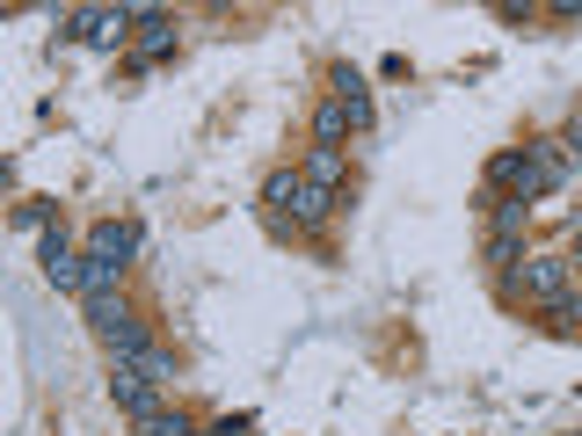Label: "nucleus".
<instances>
[{
  "instance_id": "10",
  "label": "nucleus",
  "mask_w": 582,
  "mask_h": 436,
  "mask_svg": "<svg viewBox=\"0 0 582 436\" xmlns=\"http://www.w3.org/2000/svg\"><path fill=\"white\" fill-rule=\"evenodd\" d=\"M342 174H350V153H342V146H314V153H306V182H320L328 196L342 190Z\"/></svg>"
},
{
  "instance_id": "6",
  "label": "nucleus",
  "mask_w": 582,
  "mask_h": 436,
  "mask_svg": "<svg viewBox=\"0 0 582 436\" xmlns=\"http://www.w3.org/2000/svg\"><path fill=\"white\" fill-rule=\"evenodd\" d=\"M109 401H117L131 422H146V415H160V407H168V401H160V385L146 379L139 364H109Z\"/></svg>"
},
{
  "instance_id": "1",
  "label": "nucleus",
  "mask_w": 582,
  "mask_h": 436,
  "mask_svg": "<svg viewBox=\"0 0 582 436\" xmlns=\"http://www.w3.org/2000/svg\"><path fill=\"white\" fill-rule=\"evenodd\" d=\"M263 204H269V219H292L299 233H320L328 219H336V196L320 190V182H306V168H269L263 174Z\"/></svg>"
},
{
  "instance_id": "16",
  "label": "nucleus",
  "mask_w": 582,
  "mask_h": 436,
  "mask_svg": "<svg viewBox=\"0 0 582 436\" xmlns=\"http://www.w3.org/2000/svg\"><path fill=\"white\" fill-rule=\"evenodd\" d=\"M561 146H568V168H582V117H575V124L561 131Z\"/></svg>"
},
{
  "instance_id": "7",
  "label": "nucleus",
  "mask_w": 582,
  "mask_h": 436,
  "mask_svg": "<svg viewBox=\"0 0 582 436\" xmlns=\"http://www.w3.org/2000/svg\"><path fill=\"white\" fill-rule=\"evenodd\" d=\"M168 52H176V15H168V8H139V52H131V73L160 66Z\"/></svg>"
},
{
  "instance_id": "4",
  "label": "nucleus",
  "mask_w": 582,
  "mask_h": 436,
  "mask_svg": "<svg viewBox=\"0 0 582 436\" xmlns=\"http://www.w3.org/2000/svg\"><path fill=\"white\" fill-rule=\"evenodd\" d=\"M36 269H44L52 291H73V298H81V284H88V255H73V233L66 226H52L44 241H36Z\"/></svg>"
},
{
  "instance_id": "17",
  "label": "nucleus",
  "mask_w": 582,
  "mask_h": 436,
  "mask_svg": "<svg viewBox=\"0 0 582 436\" xmlns=\"http://www.w3.org/2000/svg\"><path fill=\"white\" fill-rule=\"evenodd\" d=\"M568 262H582V219L568 226Z\"/></svg>"
},
{
  "instance_id": "5",
  "label": "nucleus",
  "mask_w": 582,
  "mask_h": 436,
  "mask_svg": "<svg viewBox=\"0 0 582 436\" xmlns=\"http://www.w3.org/2000/svg\"><path fill=\"white\" fill-rule=\"evenodd\" d=\"M139 30V8H81V44L88 52H124Z\"/></svg>"
},
{
  "instance_id": "13",
  "label": "nucleus",
  "mask_w": 582,
  "mask_h": 436,
  "mask_svg": "<svg viewBox=\"0 0 582 436\" xmlns=\"http://www.w3.org/2000/svg\"><path fill=\"white\" fill-rule=\"evenodd\" d=\"M15 226L22 233H52L59 226V204H44V196H36V204H15Z\"/></svg>"
},
{
  "instance_id": "12",
  "label": "nucleus",
  "mask_w": 582,
  "mask_h": 436,
  "mask_svg": "<svg viewBox=\"0 0 582 436\" xmlns=\"http://www.w3.org/2000/svg\"><path fill=\"white\" fill-rule=\"evenodd\" d=\"M350 139V117H342V103H320V117H314V146H342Z\"/></svg>"
},
{
  "instance_id": "11",
  "label": "nucleus",
  "mask_w": 582,
  "mask_h": 436,
  "mask_svg": "<svg viewBox=\"0 0 582 436\" xmlns=\"http://www.w3.org/2000/svg\"><path fill=\"white\" fill-rule=\"evenodd\" d=\"M131 429H139V436H204V429H197V422H190V415H182V407H160V415H146V422H131Z\"/></svg>"
},
{
  "instance_id": "8",
  "label": "nucleus",
  "mask_w": 582,
  "mask_h": 436,
  "mask_svg": "<svg viewBox=\"0 0 582 436\" xmlns=\"http://www.w3.org/2000/svg\"><path fill=\"white\" fill-rule=\"evenodd\" d=\"M88 255L131 269V255H139V226H131V219H95V226H88Z\"/></svg>"
},
{
  "instance_id": "2",
  "label": "nucleus",
  "mask_w": 582,
  "mask_h": 436,
  "mask_svg": "<svg viewBox=\"0 0 582 436\" xmlns=\"http://www.w3.org/2000/svg\"><path fill=\"white\" fill-rule=\"evenodd\" d=\"M81 306H88V328H95V342L109 349V364H139L146 349H154V334H146V320L131 313V298H124V291L81 298Z\"/></svg>"
},
{
  "instance_id": "9",
  "label": "nucleus",
  "mask_w": 582,
  "mask_h": 436,
  "mask_svg": "<svg viewBox=\"0 0 582 436\" xmlns=\"http://www.w3.org/2000/svg\"><path fill=\"white\" fill-rule=\"evenodd\" d=\"M328 87H336V103H342V117H350V131H371V95H364V73H357V66H336V73H328Z\"/></svg>"
},
{
  "instance_id": "15",
  "label": "nucleus",
  "mask_w": 582,
  "mask_h": 436,
  "mask_svg": "<svg viewBox=\"0 0 582 436\" xmlns=\"http://www.w3.org/2000/svg\"><path fill=\"white\" fill-rule=\"evenodd\" d=\"M247 429H255V415H219L204 436H247Z\"/></svg>"
},
{
  "instance_id": "3",
  "label": "nucleus",
  "mask_w": 582,
  "mask_h": 436,
  "mask_svg": "<svg viewBox=\"0 0 582 436\" xmlns=\"http://www.w3.org/2000/svg\"><path fill=\"white\" fill-rule=\"evenodd\" d=\"M575 291V262L568 255H525L510 269V277H502V298H531V306H561V298Z\"/></svg>"
},
{
  "instance_id": "14",
  "label": "nucleus",
  "mask_w": 582,
  "mask_h": 436,
  "mask_svg": "<svg viewBox=\"0 0 582 436\" xmlns=\"http://www.w3.org/2000/svg\"><path fill=\"white\" fill-rule=\"evenodd\" d=\"M139 371H146V379H154V385H176V357H168V349H146V357H139Z\"/></svg>"
}]
</instances>
